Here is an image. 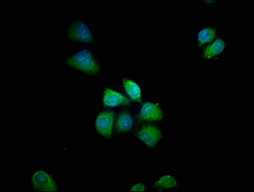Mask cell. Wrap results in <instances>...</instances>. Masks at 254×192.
<instances>
[{
  "label": "cell",
  "instance_id": "10",
  "mask_svg": "<svg viewBox=\"0 0 254 192\" xmlns=\"http://www.w3.org/2000/svg\"><path fill=\"white\" fill-rule=\"evenodd\" d=\"M151 192H181V180L173 173H162L158 174L150 183Z\"/></svg>",
  "mask_w": 254,
  "mask_h": 192
},
{
  "label": "cell",
  "instance_id": "2",
  "mask_svg": "<svg viewBox=\"0 0 254 192\" xmlns=\"http://www.w3.org/2000/svg\"><path fill=\"white\" fill-rule=\"evenodd\" d=\"M80 10L66 22L63 37L68 46H99L100 40L94 24Z\"/></svg>",
  "mask_w": 254,
  "mask_h": 192
},
{
  "label": "cell",
  "instance_id": "12",
  "mask_svg": "<svg viewBox=\"0 0 254 192\" xmlns=\"http://www.w3.org/2000/svg\"><path fill=\"white\" fill-rule=\"evenodd\" d=\"M229 42V40L227 38L224 36L218 37L217 39L200 51L199 54L200 61H218L228 52Z\"/></svg>",
  "mask_w": 254,
  "mask_h": 192
},
{
  "label": "cell",
  "instance_id": "11",
  "mask_svg": "<svg viewBox=\"0 0 254 192\" xmlns=\"http://www.w3.org/2000/svg\"><path fill=\"white\" fill-rule=\"evenodd\" d=\"M218 26L213 23H204L195 30L193 42L195 50L200 52L205 47L219 37L220 30Z\"/></svg>",
  "mask_w": 254,
  "mask_h": 192
},
{
  "label": "cell",
  "instance_id": "5",
  "mask_svg": "<svg viewBox=\"0 0 254 192\" xmlns=\"http://www.w3.org/2000/svg\"><path fill=\"white\" fill-rule=\"evenodd\" d=\"M117 111L99 107L93 113L91 133L102 142L109 143L114 139L115 118Z\"/></svg>",
  "mask_w": 254,
  "mask_h": 192
},
{
  "label": "cell",
  "instance_id": "8",
  "mask_svg": "<svg viewBox=\"0 0 254 192\" xmlns=\"http://www.w3.org/2000/svg\"><path fill=\"white\" fill-rule=\"evenodd\" d=\"M138 124L135 107H127L117 111L114 139L130 136Z\"/></svg>",
  "mask_w": 254,
  "mask_h": 192
},
{
  "label": "cell",
  "instance_id": "7",
  "mask_svg": "<svg viewBox=\"0 0 254 192\" xmlns=\"http://www.w3.org/2000/svg\"><path fill=\"white\" fill-rule=\"evenodd\" d=\"M138 122H149L164 125L168 119V113L163 102L148 97L135 107Z\"/></svg>",
  "mask_w": 254,
  "mask_h": 192
},
{
  "label": "cell",
  "instance_id": "13",
  "mask_svg": "<svg viewBox=\"0 0 254 192\" xmlns=\"http://www.w3.org/2000/svg\"><path fill=\"white\" fill-rule=\"evenodd\" d=\"M128 192H151L150 183L142 180H133L127 187Z\"/></svg>",
  "mask_w": 254,
  "mask_h": 192
},
{
  "label": "cell",
  "instance_id": "14",
  "mask_svg": "<svg viewBox=\"0 0 254 192\" xmlns=\"http://www.w3.org/2000/svg\"><path fill=\"white\" fill-rule=\"evenodd\" d=\"M199 2L205 8L213 7L220 3V1H199Z\"/></svg>",
  "mask_w": 254,
  "mask_h": 192
},
{
  "label": "cell",
  "instance_id": "9",
  "mask_svg": "<svg viewBox=\"0 0 254 192\" xmlns=\"http://www.w3.org/2000/svg\"><path fill=\"white\" fill-rule=\"evenodd\" d=\"M131 106H133L132 102L124 95L119 87H104L101 89L100 108L117 111Z\"/></svg>",
  "mask_w": 254,
  "mask_h": 192
},
{
  "label": "cell",
  "instance_id": "3",
  "mask_svg": "<svg viewBox=\"0 0 254 192\" xmlns=\"http://www.w3.org/2000/svg\"><path fill=\"white\" fill-rule=\"evenodd\" d=\"M166 135L167 130L164 125L138 122L130 137L144 150L153 153L163 145Z\"/></svg>",
  "mask_w": 254,
  "mask_h": 192
},
{
  "label": "cell",
  "instance_id": "4",
  "mask_svg": "<svg viewBox=\"0 0 254 192\" xmlns=\"http://www.w3.org/2000/svg\"><path fill=\"white\" fill-rule=\"evenodd\" d=\"M28 189L32 192H59L62 191V185L51 170L36 167L29 171Z\"/></svg>",
  "mask_w": 254,
  "mask_h": 192
},
{
  "label": "cell",
  "instance_id": "1",
  "mask_svg": "<svg viewBox=\"0 0 254 192\" xmlns=\"http://www.w3.org/2000/svg\"><path fill=\"white\" fill-rule=\"evenodd\" d=\"M62 64L71 73L92 81L104 77V59L99 46L75 47L64 53Z\"/></svg>",
  "mask_w": 254,
  "mask_h": 192
},
{
  "label": "cell",
  "instance_id": "6",
  "mask_svg": "<svg viewBox=\"0 0 254 192\" xmlns=\"http://www.w3.org/2000/svg\"><path fill=\"white\" fill-rule=\"evenodd\" d=\"M118 87L136 107L148 98V89L143 80L137 77L123 75L118 79Z\"/></svg>",
  "mask_w": 254,
  "mask_h": 192
}]
</instances>
